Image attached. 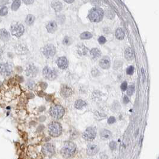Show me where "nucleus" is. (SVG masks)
I'll use <instances>...</instances> for the list:
<instances>
[{"label": "nucleus", "mask_w": 159, "mask_h": 159, "mask_svg": "<svg viewBox=\"0 0 159 159\" xmlns=\"http://www.w3.org/2000/svg\"><path fill=\"white\" fill-rule=\"evenodd\" d=\"M52 7L56 11H59L62 9V4L59 1H54L52 2Z\"/></svg>", "instance_id": "21"}, {"label": "nucleus", "mask_w": 159, "mask_h": 159, "mask_svg": "<svg viewBox=\"0 0 159 159\" xmlns=\"http://www.w3.org/2000/svg\"><path fill=\"white\" fill-rule=\"evenodd\" d=\"M42 75L50 80L55 79L58 76V73L54 69H52L49 67H45L42 70Z\"/></svg>", "instance_id": "5"}, {"label": "nucleus", "mask_w": 159, "mask_h": 159, "mask_svg": "<svg viewBox=\"0 0 159 159\" xmlns=\"http://www.w3.org/2000/svg\"><path fill=\"white\" fill-rule=\"evenodd\" d=\"M42 53L47 58H50L54 56L56 53L55 47L52 44H48L45 46L42 50Z\"/></svg>", "instance_id": "10"}, {"label": "nucleus", "mask_w": 159, "mask_h": 159, "mask_svg": "<svg viewBox=\"0 0 159 159\" xmlns=\"http://www.w3.org/2000/svg\"><path fill=\"white\" fill-rule=\"evenodd\" d=\"M124 57L128 61H131L133 60L135 57L134 51L132 48H127L124 51Z\"/></svg>", "instance_id": "16"}, {"label": "nucleus", "mask_w": 159, "mask_h": 159, "mask_svg": "<svg viewBox=\"0 0 159 159\" xmlns=\"http://www.w3.org/2000/svg\"><path fill=\"white\" fill-rule=\"evenodd\" d=\"M77 52H78V54L80 55H84L87 54V49L84 45H80L77 48Z\"/></svg>", "instance_id": "22"}, {"label": "nucleus", "mask_w": 159, "mask_h": 159, "mask_svg": "<svg viewBox=\"0 0 159 159\" xmlns=\"http://www.w3.org/2000/svg\"><path fill=\"white\" fill-rule=\"evenodd\" d=\"M99 66L104 69H108L111 66V61L108 57H104L99 61Z\"/></svg>", "instance_id": "15"}, {"label": "nucleus", "mask_w": 159, "mask_h": 159, "mask_svg": "<svg viewBox=\"0 0 159 159\" xmlns=\"http://www.w3.org/2000/svg\"><path fill=\"white\" fill-rule=\"evenodd\" d=\"M49 113L51 116L54 119H60L65 114V109L61 106H53L50 109Z\"/></svg>", "instance_id": "4"}, {"label": "nucleus", "mask_w": 159, "mask_h": 159, "mask_svg": "<svg viewBox=\"0 0 159 159\" xmlns=\"http://www.w3.org/2000/svg\"><path fill=\"white\" fill-rule=\"evenodd\" d=\"M11 33L16 37H20L25 32L24 26L20 23H14L11 26Z\"/></svg>", "instance_id": "6"}, {"label": "nucleus", "mask_w": 159, "mask_h": 159, "mask_svg": "<svg viewBox=\"0 0 159 159\" xmlns=\"http://www.w3.org/2000/svg\"><path fill=\"white\" fill-rule=\"evenodd\" d=\"M38 70L34 65H29L26 69V74L30 78H34L37 76Z\"/></svg>", "instance_id": "12"}, {"label": "nucleus", "mask_w": 159, "mask_h": 159, "mask_svg": "<svg viewBox=\"0 0 159 159\" xmlns=\"http://www.w3.org/2000/svg\"><path fill=\"white\" fill-rule=\"evenodd\" d=\"M35 21V17L32 14H29L26 18V23L28 25H32Z\"/></svg>", "instance_id": "25"}, {"label": "nucleus", "mask_w": 159, "mask_h": 159, "mask_svg": "<svg viewBox=\"0 0 159 159\" xmlns=\"http://www.w3.org/2000/svg\"><path fill=\"white\" fill-rule=\"evenodd\" d=\"M20 4H21L20 0H14L13 4H12V10H13V11H16L20 7Z\"/></svg>", "instance_id": "27"}, {"label": "nucleus", "mask_w": 159, "mask_h": 159, "mask_svg": "<svg viewBox=\"0 0 159 159\" xmlns=\"http://www.w3.org/2000/svg\"><path fill=\"white\" fill-rule=\"evenodd\" d=\"M56 63L58 67L62 70L66 69L68 67V61L65 57H59L57 60Z\"/></svg>", "instance_id": "14"}, {"label": "nucleus", "mask_w": 159, "mask_h": 159, "mask_svg": "<svg viewBox=\"0 0 159 159\" xmlns=\"http://www.w3.org/2000/svg\"><path fill=\"white\" fill-rule=\"evenodd\" d=\"M48 133L53 137H58L62 133V127L60 123L58 122H52L48 127Z\"/></svg>", "instance_id": "2"}, {"label": "nucleus", "mask_w": 159, "mask_h": 159, "mask_svg": "<svg viewBox=\"0 0 159 159\" xmlns=\"http://www.w3.org/2000/svg\"><path fill=\"white\" fill-rule=\"evenodd\" d=\"M123 102L124 104H127V103L129 102V99L128 97H126V96H124L123 98Z\"/></svg>", "instance_id": "37"}, {"label": "nucleus", "mask_w": 159, "mask_h": 159, "mask_svg": "<svg viewBox=\"0 0 159 159\" xmlns=\"http://www.w3.org/2000/svg\"><path fill=\"white\" fill-rule=\"evenodd\" d=\"M104 17V11L100 8L95 7L91 10L88 14V18L92 22H99Z\"/></svg>", "instance_id": "3"}, {"label": "nucleus", "mask_w": 159, "mask_h": 159, "mask_svg": "<svg viewBox=\"0 0 159 159\" xmlns=\"http://www.w3.org/2000/svg\"><path fill=\"white\" fill-rule=\"evenodd\" d=\"M73 91L67 85H62L60 89V94L64 98H68L72 95Z\"/></svg>", "instance_id": "11"}, {"label": "nucleus", "mask_w": 159, "mask_h": 159, "mask_svg": "<svg viewBox=\"0 0 159 159\" xmlns=\"http://www.w3.org/2000/svg\"><path fill=\"white\" fill-rule=\"evenodd\" d=\"M110 147L112 150H116L117 148V144L115 141H111L110 144Z\"/></svg>", "instance_id": "31"}, {"label": "nucleus", "mask_w": 159, "mask_h": 159, "mask_svg": "<svg viewBox=\"0 0 159 159\" xmlns=\"http://www.w3.org/2000/svg\"><path fill=\"white\" fill-rule=\"evenodd\" d=\"M71 43V39L69 37H66L63 40V44L65 45H69Z\"/></svg>", "instance_id": "33"}, {"label": "nucleus", "mask_w": 159, "mask_h": 159, "mask_svg": "<svg viewBox=\"0 0 159 159\" xmlns=\"http://www.w3.org/2000/svg\"><path fill=\"white\" fill-rule=\"evenodd\" d=\"M7 13H8V9H7V7H2L1 9V10H0V15L2 16L6 15V14H7Z\"/></svg>", "instance_id": "29"}, {"label": "nucleus", "mask_w": 159, "mask_h": 159, "mask_svg": "<svg viewBox=\"0 0 159 159\" xmlns=\"http://www.w3.org/2000/svg\"><path fill=\"white\" fill-rule=\"evenodd\" d=\"M116 37L118 39L121 40L124 38V32L121 28L117 29L116 32Z\"/></svg>", "instance_id": "23"}, {"label": "nucleus", "mask_w": 159, "mask_h": 159, "mask_svg": "<svg viewBox=\"0 0 159 159\" xmlns=\"http://www.w3.org/2000/svg\"><path fill=\"white\" fill-rule=\"evenodd\" d=\"M100 137L101 139H104V140H106L112 137V133L108 129H102L100 132Z\"/></svg>", "instance_id": "17"}, {"label": "nucleus", "mask_w": 159, "mask_h": 159, "mask_svg": "<svg viewBox=\"0 0 159 159\" xmlns=\"http://www.w3.org/2000/svg\"><path fill=\"white\" fill-rule=\"evenodd\" d=\"M42 153L46 157H52L55 154V148L53 144L47 143L42 146Z\"/></svg>", "instance_id": "9"}, {"label": "nucleus", "mask_w": 159, "mask_h": 159, "mask_svg": "<svg viewBox=\"0 0 159 159\" xmlns=\"http://www.w3.org/2000/svg\"><path fill=\"white\" fill-rule=\"evenodd\" d=\"M77 150V146L71 141L66 142L60 150V154L64 158L69 159L73 157Z\"/></svg>", "instance_id": "1"}, {"label": "nucleus", "mask_w": 159, "mask_h": 159, "mask_svg": "<svg viewBox=\"0 0 159 159\" xmlns=\"http://www.w3.org/2000/svg\"><path fill=\"white\" fill-rule=\"evenodd\" d=\"M13 72V66L10 63L0 64V73L4 76H8Z\"/></svg>", "instance_id": "7"}, {"label": "nucleus", "mask_w": 159, "mask_h": 159, "mask_svg": "<svg viewBox=\"0 0 159 159\" xmlns=\"http://www.w3.org/2000/svg\"><path fill=\"white\" fill-rule=\"evenodd\" d=\"M64 1H65L66 2H67V3L70 4V3H72V2H73L74 0H64Z\"/></svg>", "instance_id": "39"}, {"label": "nucleus", "mask_w": 159, "mask_h": 159, "mask_svg": "<svg viewBox=\"0 0 159 159\" xmlns=\"http://www.w3.org/2000/svg\"><path fill=\"white\" fill-rule=\"evenodd\" d=\"M10 33L8 31L5 29H2L0 30V39L3 41H8L10 39Z\"/></svg>", "instance_id": "19"}, {"label": "nucleus", "mask_w": 159, "mask_h": 159, "mask_svg": "<svg viewBox=\"0 0 159 159\" xmlns=\"http://www.w3.org/2000/svg\"><path fill=\"white\" fill-rule=\"evenodd\" d=\"M90 54L93 57L98 58L101 55V51L98 48H93L91 50Z\"/></svg>", "instance_id": "24"}, {"label": "nucleus", "mask_w": 159, "mask_h": 159, "mask_svg": "<svg viewBox=\"0 0 159 159\" xmlns=\"http://www.w3.org/2000/svg\"><path fill=\"white\" fill-rule=\"evenodd\" d=\"M57 24L56 22L54 21H52L48 23V25L46 26V29H47L48 32L50 33H53L56 32L57 30Z\"/></svg>", "instance_id": "18"}, {"label": "nucleus", "mask_w": 159, "mask_h": 159, "mask_svg": "<svg viewBox=\"0 0 159 159\" xmlns=\"http://www.w3.org/2000/svg\"><path fill=\"white\" fill-rule=\"evenodd\" d=\"M106 38H105L104 37H102V36L99 37V38L98 39V42H99V43L100 44H105V43L106 42Z\"/></svg>", "instance_id": "32"}, {"label": "nucleus", "mask_w": 159, "mask_h": 159, "mask_svg": "<svg viewBox=\"0 0 159 159\" xmlns=\"http://www.w3.org/2000/svg\"><path fill=\"white\" fill-rule=\"evenodd\" d=\"M127 84L126 82H124L121 85V90L123 91H124L127 90Z\"/></svg>", "instance_id": "34"}, {"label": "nucleus", "mask_w": 159, "mask_h": 159, "mask_svg": "<svg viewBox=\"0 0 159 159\" xmlns=\"http://www.w3.org/2000/svg\"><path fill=\"white\" fill-rule=\"evenodd\" d=\"M93 35L91 33L88 32H84L82 33L80 35V38L81 39H89L92 38Z\"/></svg>", "instance_id": "26"}, {"label": "nucleus", "mask_w": 159, "mask_h": 159, "mask_svg": "<svg viewBox=\"0 0 159 159\" xmlns=\"http://www.w3.org/2000/svg\"><path fill=\"white\" fill-rule=\"evenodd\" d=\"M23 1H24V3H25L26 4L29 5L32 4L34 2V0H23Z\"/></svg>", "instance_id": "36"}, {"label": "nucleus", "mask_w": 159, "mask_h": 159, "mask_svg": "<svg viewBox=\"0 0 159 159\" xmlns=\"http://www.w3.org/2000/svg\"><path fill=\"white\" fill-rule=\"evenodd\" d=\"M83 138L87 141H92L96 137V131L93 127H87L83 133Z\"/></svg>", "instance_id": "8"}, {"label": "nucleus", "mask_w": 159, "mask_h": 159, "mask_svg": "<svg viewBox=\"0 0 159 159\" xmlns=\"http://www.w3.org/2000/svg\"><path fill=\"white\" fill-rule=\"evenodd\" d=\"M33 85H34V82H29V85H28V87L29 88H32L33 87Z\"/></svg>", "instance_id": "38"}, {"label": "nucleus", "mask_w": 159, "mask_h": 159, "mask_svg": "<svg viewBox=\"0 0 159 159\" xmlns=\"http://www.w3.org/2000/svg\"><path fill=\"white\" fill-rule=\"evenodd\" d=\"M126 72H127V74H129V75L132 74L133 73V72H134V67H133V66H129V67L127 69Z\"/></svg>", "instance_id": "30"}, {"label": "nucleus", "mask_w": 159, "mask_h": 159, "mask_svg": "<svg viewBox=\"0 0 159 159\" xmlns=\"http://www.w3.org/2000/svg\"><path fill=\"white\" fill-rule=\"evenodd\" d=\"M116 122V118L114 116H111L108 119V123L109 124H112Z\"/></svg>", "instance_id": "35"}, {"label": "nucleus", "mask_w": 159, "mask_h": 159, "mask_svg": "<svg viewBox=\"0 0 159 159\" xmlns=\"http://www.w3.org/2000/svg\"><path fill=\"white\" fill-rule=\"evenodd\" d=\"M99 148L98 145H95V144H90L87 146L86 153H87V154L88 155V156H94L99 152Z\"/></svg>", "instance_id": "13"}, {"label": "nucleus", "mask_w": 159, "mask_h": 159, "mask_svg": "<svg viewBox=\"0 0 159 159\" xmlns=\"http://www.w3.org/2000/svg\"><path fill=\"white\" fill-rule=\"evenodd\" d=\"M135 91V88L134 85H130L127 88V94L128 95L132 96Z\"/></svg>", "instance_id": "28"}, {"label": "nucleus", "mask_w": 159, "mask_h": 159, "mask_svg": "<svg viewBox=\"0 0 159 159\" xmlns=\"http://www.w3.org/2000/svg\"><path fill=\"white\" fill-rule=\"evenodd\" d=\"M86 105H87V103L82 100H78L75 103V107L78 110L82 109L83 107H86Z\"/></svg>", "instance_id": "20"}]
</instances>
